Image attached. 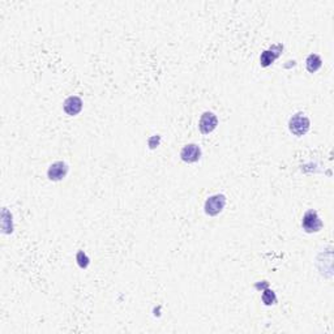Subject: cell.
<instances>
[{
	"instance_id": "obj_7",
	"label": "cell",
	"mask_w": 334,
	"mask_h": 334,
	"mask_svg": "<svg viewBox=\"0 0 334 334\" xmlns=\"http://www.w3.org/2000/svg\"><path fill=\"white\" fill-rule=\"evenodd\" d=\"M282 50H283L282 45L272 46L269 50H265V51L262 52V54H261V56H260L261 65H262V67H269V65H271V64H273L274 60H276V59L280 56L281 52H282Z\"/></svg>"
},
{
	"instance_id": "obj_3",
	"label": "cell",
	"mask_w": 334,
	"mask_h": 334,
	"mask_svg": "<svg viewBox=\"0 0 334 334\" xmlns=\"http://www.w3.org/2000/svg\"><path fill=\"white\" fill-rule=\"evenodd\" d=\"M226 205V197L225 194H214V196H210L207 201H205V213L208 216H218L223 210Z\"/></svg>"
},
{
	"instance_id": "obj_5",
	"label": "cell",
	"mask_w": 334,
	"mask_h": 334,
	"mask_svg": "<svg viewBox=\"0 0 334 334\" xmlns=\"http://www.w3.org/2000/svg\"><path fill=\"white\" fill-rule=\"evenodd\" d=\"M180 157L184 162H188V163L197 162L198 159L201 158L200 147L196 145V144H189V145H185V147L181 149Z\"/></svg>"
},
{
	"instance_id": "obj_12",
	"label": "cell",
	"mask_w": 334,
	"mask_h": 334,
	"mask_svg": "<svg viewBox=\"0 0 334 334\" xmlns=\"http://www.w3.org/2000/svg\"><path fill=\"white\" fill-rule=\"evenodd\" d=\"M159 140H161V139H159V136L150 137V139H149V147H150V149H154V148H156L157 145H158V144H159Z\"/></svg>"
},
{
	"instance_id": "obj_9",
	"label": "cell",
	"mask_w": 334,
	"mask_h": 334,
	"mask_svg": "<svg viewBox=\"0 0 334 334\" xmlns=\"http://www.w3.org/2000/svg\"><path fill=\"white\" fill-rule=\"evenodd\" d=\"M306 65H307V71H308V72H311V74H315V72H317V71L321 68V65H322L321 57L316 54H311L308 57H307Z\"/></svg>"
},
{
	"instance_id": "obj_11",
	"label": "cell",
	"mask_w": 334,
	"mask_h": 334,
	"mask_svg": "<svg viewBox=\"0 0 334 334\" xmlns=\"http://www.w3.org/2000/svg\"><path fill=\"white\" fill-rule=\"evenodd\" d=\"M76 260H77V264H79V266L83 268V269L88 268V265H89V261H90L89 257L85 255V252H84V251L77 252Z\"/></svg>"
},
{
	"instance_id": "obj_8",
	"label": "cell",
	"mask_w": 334,
	"mask_h": 334,
	"mask_svg": "<svg viewBox=\"0 0 334 334\" xmlns=\"http://www.w3.org/2000/svg\"><path fill=\"white\" fill-rule=\"evenodd\" d=\"M83 110V101L80 97H70V98L65 99L64 102V111L67 112L71 116H75V115L79 114L80 111Z\"/></svg>"
},
{
	"instance_id": "obj_2",
	"label": "cell",
	"mask_w": 334,
	"mask_h": 334,
	"mask_svg": "<svg viewBox=\"0 0 334 334\" xmlns=\"http://www.w3.org/2000/svg\"><path fill=\"white\" fill-rule=\"evenodd\" d=\"M302 227L303 230L308 234L311 232H317L322 229V221L320 220L318 214L316 213L315 210H308L302 220Z\"/></svg>"
},
{
	"instance_id": "obj_10",
	"label": "cell",
	"mask_w": 334,
	"mask_h": 334,
	"mask_svg": "<svg viewBox=\"0 0 334 334\" xmlns=\"http://www.w3.org/2000/svg\"><path fill=\"white\" fill-rule=\"evenodd\" d=\"M276 300H277V298H276V294H274L273 291L269 289L265 290L264 294H262V302H264V304H266V306H272V304L276 303Z\"/></svg>"
},
{
	"instance_id": "obj_4",
	"label": "cell",
	"mask_w": 334,
	"mask_h": 334,
	"mask_svg": "<svg viewBox=\"0 0 334 334\" xmlns=\"http://www.w3.org/2000/svg\"><path fill=\"white\" fill-rule=\"evenodd\" d=\"M217 125H218V119H217V116L213 112L207 111L201 115L200 123H198V128H200L201 133L208 135L210 132H213L217 128Z\"/></svg>"
},
{
	"instance_id": "obj_6",
	"label": "cell",
	"mask_w": 334,
	"mask_h": 334,
	"mask_svg": "<svg viewBox=\"0 0 334 334\" xmlns=\"http://www.w3.org/2000/svg\"><path fill=\"white\" fill-rule=\"evenodd\" d=\"M67 172H68V165H67V163L59 161V162L52 163V165L48 167L47 176H48V179H50V180L59 181V180H61L63 178H65Z\"/></svg>"
},
{
	"instance_id": "obj_1",
	"label": "cell",
	"mask_w": 334,
	"mask_h": 334,
	"mask_svg": "<svg viewBox=\"0 0 334 334\" xmlns=\"http://www.w3.org/2000/svg\"><path fill=\"white\" fill-rule=\"evenodd\" d=\"M289 128L291 130V133L295 135V136H303L309 129V119L302 112H298L290 119Z\"/></svg>"
}]
</instances>
